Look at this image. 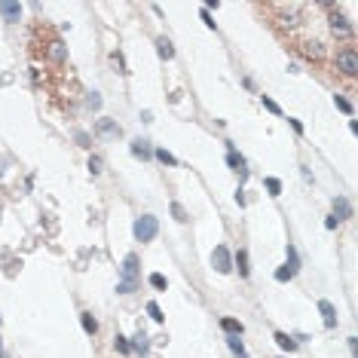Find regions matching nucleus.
I'll return each mask as SVG.
<instances>
[{
  "label": "nucleus",
  "instance_id": "nucleus-1",
  "mask_svg": "<svg viewBox=\"0 0 358 358\" xmlns=\"http://www.w3.org/2000/svg\"><path fill=\"white\" fill-rule=\"evenodd\" d=\"M135 239H138V242H150V239L159 233V221L153 218V214H144V218H138L135 221Z\"/></svg>",
  "mask_w": 358,
  "mask_h": 358
},
{
  "label": "nucleus",
  "instance_id": "nucleus-2",
  "mask_svg": "<svg viewBox=\"0 0 358 358\" xmlns=\"http://www.w3.org/2000/svg\"><path fill=\"white\" fill-rule=\"evenodd\" d=\"M337 67H340L346 77H355V74H358V58H355V52H352V49L337 52Z\"/></svg>",
  "mask_w": 358,
  "mask_h": 358
},
{
  "label": "nucleus",
  "instance_id": "nucleus-3",
  "mask_svg": "<svg viewBox=\"0 0 358 358\" xmlns=\"http://www.w3.org/2000/svg\"><path fill=\"white\" fill-rule=\"evenodd\" d=\"M211 266H214L218 272H230V269H233V254H230L224 245H218V248L211 251Z\"/></svg>",
  "mask_w": 358,
  "mask_h": 358
},
{
  "label": "nucleus",
  "instance_id": "nucleus-4",
  "mask_svg": "<svg viewBox=\"0 0 358 358\" xmlns=\"http://www.w3.org/2000/svg\"><path fill=\"white\" fill-rule=\"evenodd\" d=\"M119 275H123V282H135L138 285V254H126L123 266H119Z\"/></svg>",
  "mask_w": 358,
  "mask_h": 358
},
{
  "label": "nucleus",
  "instance_id": "nucleus-5",
  "mask_svg": "<svg viewBox=\"0 0 358 358\" xmlns=\"http://www.w3.org/2000/svg\"><path fill=\"white\" fill-rule=\"evenodd\" d=\"M318 312L325 318V328H337V309L331 300H318Z\"/></svg>",
  "mask_w": 358,
  "mask_h": 358
},
{
  "label": "nucleus",
  "instance_id": "nucleus-6",
  "mask_svg": "<svg viewBox=\"0 0 358 358\" xmlns=\"http://www.w3.org/2000/svg\"><path fill=\"white\" fill-rule=\"evenodd\" d=\"M95 132H98L101 138H119V126L113 123V119H98V123H95Z\"/></svg>",
  "mask_w": 358,
  "mask_h": 358
},
{
  "label": "nucleus",
  "instance_id": "nucleus-7",
  "mask_svg": "<svg viewBox=\"0 0 358 358\" xmlns=\"http://www.w3.org/2000/svg\"><path fill=\"white\" fill-rule=\"evenodd\" d=\"M227 163H230V166H233V169H236L239 175H242V178L248 175V169H245V159H242V156L236 153V147H233V144L227 147Z\"/></svg>",
  "mask_w": 358,
  "mask_h": 358
},
{
  "label": "nucleus",
  "instance_id": "nucleus-8",
  "mask_svg": "<svg viewBox=\"0 0 358 358\" xmlns=\"http://www.w3.org/2000/svg\"><path fill=\"white\" fill-rule=\"evenodd\" d=\"M349 214H352V205H349V199L337 196V199H334V218H337V221H343V218H349Z\"/></svg>",
  "mask_w": 358,
  "mask_h": 358
},
{
  "label": "nucleus",
  "instance_id": "nucleus-9",
  "mask_svg": "<svg viewBox=\"0 0 358 358\" xmlns=\"http://www.w3.org/2000/svg\"><path fill=\"white\" fill-rule=\"evenodd\" d=\"M132 153L141 156V159H150V156H153V150H150V144H147L144 138H135V141H132Z\"/></svg>",
  "mask_w": 358,
  "mask_h": 358
},
{
  "label": "nucleus",
  "instance_id": "nucleus-10",
  "mask_svg": "<svg viewBox=\"0 0 358 358\" xmlns=\"http://www.w3.org/2000/svg\"><path fill=\"white\" fill-rule=\"evenodd\" d=\"M0 13H4V19H7V22H19L22 7H19V4H0Z\"/></svg>",
  "mask_w": 358,
  "mask_h": 358
},
{
  "label": "nucleus",
  "instance_id": "nucleus-11",
  "mask_svg": "<svg viewBox=\"0 0 358 358\" xmlns=\"http://www.w3.org/2000/svg\"><path fill=\"white\" fill-rule=\"evenodd\" d=\"M156 52H159V58H172V55H175L172 40H169V37H159V40H156Z\"/></svg>",
  "mask_w": 358,
  "mask_h": 358
},
{
  "label": "nucleus",
  "instance_id": "nucleus-12",
  "mask_svg": "<svg viewBox=\"0 0 358 358\" xmlns=\"http://www.w3.org/2000/svg\"><path fill=\"white\" fill-rule=\"evenodd\" d=\"M129 346H132V352L144 355V352H147V346H150V343H147V334H141V331H138V334L132 337V343H129Z\"/></svg>",
  "mask_w": 358,
  "mask_h": 358
},
{
  "label": "nucleus",
  "instance_id": "nucleus-13",
  "mask_svg": "<svg viewBox=\"0 0 358 358\" xmlns=\"http://www.w3.org/2000/svg\"><path fill=\"white\" fill-rule=\"evenodd\" d=\"M221 328L227 331V334H236V337H242V322H236V318H224V322H221Z\"/></svg>",
  "mask_w": 358,
  "mask_h": 358
},
{
  "label": "nucleus",
  "instance_id": "nucleus-14",
  "mask_svg": "<svg viewBox=\"0 0 358 358\" xmlns=\"http://www.w3.org/2000/svg\"><path fill=\"white\" fill-rule=\"evenodd\" d=\"M285 269H288L291 275L300 269V257H297V248H294V245H288V263H285Z\"/></svg>",
  "mask_w": 358,
  "mask_h": 358
},
{
  "label": "nucleus",
  "instance_id": "nucleus-15",
  "mask_svg": "<svg viewBox=\"0 0 358 358\" xmlns=\"http://www.w3.org/2000/svg\"><path fill=\"white\" fill-rule=\"evenodd\" d=\"M227 343H230V349H233V355H236V358H248V355H245V346H242V340H239L236 334H230V337H227Z\"/></svg>",
  "mask_w": 358,
  "mask_h": 358
},
{
  "label": "nucleus",
  "instance_id": "nucleus-16",
  "mask_svg": "<svg viewBox=\"0 0 358 358\" xmlns=\"http://www.w3.org/2000/svg\"><path fill=\"white\" fill-rule=\"evenodd\" d=\"M275 343L282 346L285 352H294V349H297V340H294V337H288V334H282V331L275 334Z\"/></svg>",
  "mask_w": 358,
  "mask_h": 358
},
{
  "label": "nucleus",
  "instance_id": "nucleus-17",
  "mask_svg": "<svg viewBox=\"0 0 358 358\" xmlns=\"http://www.w3.org/2000/svg\"><path fill=\"white\" fill-rule=\"evenodd\" d=\"M80 325H83L86 334H95V331H98V322L92 318V312H83V315H80Z\"/></svg>",
  "mask_w": 358,
  "mask_h": 358
},
{
  "label": "nucleus",
  "instance_id": "nucleus-18",
  "mask_svg": "<svg viewBox=\"0 0 358 358\" xmlns=\"http://www.w3.org/2000/svg\"><path fill=\"white\" fill-rule=\"evenodd\" d=\"M49 58H52V61H64V58H67L64 43H58V40H55V43H49Z\"/></svg>",
  "mask_w": 358,
  "mask_h": 358
},
{
  "label": "nucleus",
  "instance_id": "nucleus-19",
  "mask_svg": "<svg viewBox=\"0 0 358 358\" xmlns=\"http://www.w3.org/2000/svg\"><path fill=\"white\" fill-rule=\"evenodd\" d=\"M331 28H334V34H349V31H352V28L346 25V19H343V16H337V13L331 16Z\"/></svg>",
  "mask_w": 358,
  "mask_h": 358
},
{
  "label": "nucleus",
  "instance_id": "nucleus-20",
  "mask_svg": "<svg viewBox=\"0 0 358 358\" xmlns=\"http://www.w3.org/2000/svg\"><path fill=\"white\" fill-rule=\"evenodd\" d=\"M236 266H239V275H248V254L245 251H236Z\"/></svg>",
  "mask_w": 358,
  "mask_h": 358
},
{
  "label": "nucleus",
  "instance_id": "nucleus-21",
  "mask_svg": "<svg viewBox=\"0 0 358 358\" xmlns=\"http://www.w3.org/2000/svg\"><path fill=\"white\" fill-rule=\"evenodd\" d=\"M153 156L159 159V163H166V166H175V163H178V159H175L169 150H163V147H159V150H153Z\"/></svg>",
  "mask_w": 358,
  "mask_h": 358
},
{
  "label": "nucleus",
  "instance_id": "nucleus-22",
  "mask_svg": "<svg viewBox=\"0 0 358 358\" xmlns=\"http://www.w3.org/2000/svg\"><path fill=\"white\" fill-rule=\"evenodd\" d=\"M172 214H175V221H181V224L190 221V214H187V208H184L181 202H172Z\"/></svg>",
  "mask_w": 358,
  "mask_h": 358
},
{
  "label": "nucleus",
  "instance_id": "nucleus-23",
  "mask_svg": "<svg viewBox=\"0 0 358 358\" xmlns=\"http://www.w3.org/2000/svg\"><path fill=\"white\" fill-rule=\"evenodd\" d=\"M89 172L92 175H101L104 172V159L101 156H89Z\"/></svg>",
  "mask_w": 358,
  "mask_h": 358
},
{
  "label": "nucleus",
  "instance_id": "nucleus-24",
  "mask_svg": "<svg viewBox=\"0 0 358 358\" xmlns=\"http://www.w3.org/2000/svg\"><path fill=\"white\" fill-rule=\"evenodd\" d=\"M150 285H153V288H159V291H166V285H169V282H166V275H163V272H153V275H150Z\"/></svg>",
  "mask_w": 358,
  "mask_h": 358
},
{
  "label": "nucleus",
  "instance_id": "nucleus-25",
  "mask_svg": "<svg viewBox=\"0 0 358 358\" xmlns=\"http://www.w3.org/2000/svg\"><path fill=\"white\" fill-rule=\"evenodd\" d=\"M266 190H269V196H278V193H282V184H278V178H266Z\"/></svg>",
  "mask_w": 358,
  "mask_h": 358
},
{
  "label": "nucleus",
  "instance_id": "nucleus-26",
  "mask_svg": "<svg viewBox=\"0 0 358 358\" xmlns=\"http://www.w3.org/2000/svg\"><path fill=\"white\" fill-rule=\"evenodd\" d=\"M147 312H150V318H153V322H163V309H159V306H156L153 300L147 303Z\"/></svg>",
  "mask_w": 358,
  "mask_h": 358
},
{
  "label": "nucleus",
  "instance_id": "nucleus-27",
  "mask_svg": "<svg viewBox=\"0 0 358 358\" xmlns=\"http://www.w3.org/2000/svg\"><path fill=\"white\" fill-rule=\"evenodd\" d=\"M110 61L116 64V70H119V74H129V70H126V58L119 55V52H113V55H110Z\"/></svg>",
  "mask_w": 358,
  "mask_h": 358
},
{
  "label": "nucleus",
  "instance_id": "nucleus-28",
  "mask_svg": "<svg viewBox=\"0 0 358 358\" xmlns=\"http://www.w3.org/2000/svg\"><path fill=\"white\" fill-rule=\"evenodd\" d=\"M113 346H116V352H123V355H129V352H132V346H129V340H126V337H116V343H113Z\"/></svg>",
  "mask_w": 358,
  "mask_h": 358
},
{
  "label": "nucleus",
  "instance_id": "nucleus-29",
  "mask_svg": "<svg viewBox=\"0 0 358 358\" xmlns=\"http://www.w3.org/2000/svg\"><path fill=\"white\" fill-rule=\"evenodd\" d=\"M135 288H138L135 282H119V285H116V294H132Z\"/></svg>",
  "mask_w": 358,
  "mask_h": 358
},
{
  "label": "nucleus",
  "instance_id": "nucleus-30",
  "mask_svg": "<svg viewBox=\"0 0 358 358\" xmlns=\"http://www.w3.org/2000/svg\"><path fill=\"white\" fill-rule=\"evenodd\" d=\"M86 104H89L92 110H98V107H101V98H98V92H89V95H86Z\"/></svg>",
  "mask_w": 358,
  "mask_h": 358
},
{
  "label": "nucleus",
  "instance_id": "nucleus-31",
  "mask_svg": "<svg viewBox=\"0 0 358 358\" xmlns=\"http://www.w3.org/2000/svg\"><path fill=\"white\" fill-rule=\"evenodd\" d=\"M334 104H337V107H340L343 113H352V104H349L346 98H340V95H334Z\"/></svg>",
  "mask_w": 358,
  "mask_h": 358
},
{
  "label": "nucleus",
  "instance_id": "nucleus-32",
  "mask_svg": "<svg viewBox=\"0 0 358 358\" xmlns=\"http://www.w3.org/2000/svg\"><path fill=\"white\" fill-rule=\"evenodd\" d=\"M74 138H77V144H80V147H92V138H89L86 132H77Z\"/></svg>",
  "mask_w": 358,
  "mask_h": 358
},
{
  "label": "nucleus",
  "instance_id": "nucleus-33",
  "mask_svg": "<svg viewBox=\"0 0 358 358\" xmlns=\"http://www.w3.org/2000/svg\"><path fill=\"white\" fill-rule=\"evenodd\" d=\"M263 107H266V110H272V113H282V107H278L272 98H266V95H263Z\"/></svg>",
  "mask_w": 358,
  "mask_h": 358
},
{
  "label": "nucleus",
  "instance_id": "nucleus-34",
  "mask_svg": "<svg viewBox=\"0 0 358 358\" xmlns=\"http://www.w3.org/2000/svg\"><path fill=\"white\" fill-rule=\"evenodd\" d=\"M288 278H291V272H288L285 266H282V269H278V272H275V282H288Z\"/></svg>",
  "mask_w": 358,
  "mask_h": 358
},
{
  "label": "nucleus",
  "instance_id": "nucleus-35",
  "mask_svg": "<svg viewBox=\"0 0 358 358\" xmlns=\"http://www.w3.org/2000/svg\"><path fill=\"white\" fill-rule=\"evenodd\" d=\"M202 22H205L208 28H214V22H211V16H208V10H202Z\"/></svg>",
  "mask_w": 358,
  "mask_h": 358
},
{
  "label": "nucleus",
  "instance_id": "nucleus-36",
  "mask_svg": "<svg viewBox=\"0 0 358 358\" xmlns=\"http://www.w3.org/2000/svg\"><path fill=\"white\" fill-rule=\"evenodd\" d=\"M337 224H340V221H337V218H334V214H331V218H328V221H325V227H328V230H334V227H337Z\"/></svg>",
  "mask_w": 358,
  "mask_h": 358
}]
</instances>
